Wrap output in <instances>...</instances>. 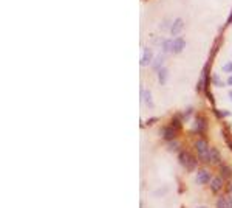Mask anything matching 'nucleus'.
<instances>
[{"label": "nucleus", "mask_w": 232, "mask_h": 208, "mask_svg": "<svg viewBox=\"0 0 232 208\" xmlns=\"http://www.w3.org/2000/svg\"><path fill=\"white\" fill-rule=\"evenodd\" d=\"M169 25H170V20H164L161 23V28H166V27H169Z\"/></svg>", "instance_id": "nucleus-22"}, {"label": "nucleus", "mask_w": 232, "mask_h": 208, "mask_svg": "<svg viewBox=\"0 0 232 208\" xmlns=\"http://www.w3.org/2000/svg\"><path fill=\"white\" fill-rule=\"evenodd\" d=\"M227 191H230V193H232V185H230V186L227 188Z\"/></svg>", "instance_id": "nucleus-24"}, {"label": "nucleus", "mask_w": 232, "mask_h": 208, "mask_svg": "<svg viewBox=\"0 0 232 208\" xmlns=\"http://www.w3.org/2000/svg\"><path fill=\"white\" fill-rule=\"evenodd\" d=\"M195 148H197V152H198L200 159H201L203 162H206V163L211 162V149H209V146H207V143L204 141L203 138H200V140L197 141Z\"/></svg>", "instance_id": "nucleus-2"}, {"label": "nucleus", "mask_w": 232, "mask_h": 208, "mask_svg": "<svg viewBox=\"0 0 232 208\" xmlns=\"http://www.w3.org/2000/svg\"><path fill=\"white\" fill-rule=\"evenodd\" d=\"M218 169H220V176L223 177V180H230V177H232V168H230L229 165L220 163Z\"/></svg>", "instance_id": "nucleus-7"}, {"label": "nucleus", "mask_w": 232, "mask_h": 208, "mask_svg": "<svg viewBox=\"0 0 232 208\" xmlns=\"http://www.w3.org/2000/svg\"><path fill=\"white\" fill-rule=\"evenodd\" d=\"M223 137H224V140H226V145H227L229 149L232 151V137H230V134L227 135V126L223 127Z\"/></svg>", "instance_id": "nucleus-16"}, {"label": "nucleus", "mask_w": 232, "mask_h": 208, "mask_svg": "<svg viewBox=\"0 0 232 208\" xmlns=\"http://www.w3.org/2000/svg\"><path fill=\"white\" fill-rule=\"evenodd\" d=\"M229 96H230V99H232V90H230V92H229Z\"/></svg>", "instance_id": "nucleus-25"}, {"label": "nucleus", "mask_w": 232, "mask_h": 208, "mask_svg": "<svg viewBox=\"0 0 232 208\" xmlns=\"http://www.w3.org/2000/svg\"><path fill=\"white\" fill-rule=\"evenodd\" d=\"M184 45H186V42H184L183 37L175 39V41H173V53H180V51L184 48Z\"/></svg>", "instance_id": "nucleus-14"}, {"label": "nucleus", "mask_w": 232, "mask_h": 208, "mask_svg": "<svg viewBox=\"0 0 232 208\" xmlns=\"http://www.w3.org/2000/svg\"><path fill=\"white\" fill-rule=\"evenodd\" d=\"M170 126H172V127H175L176 131H178V129H180V126H181V118H180V115H176L175 118L172 120V124H170Z\"/></svg>", "instance_id": "nucleus-18"}, {"label": "nucleus", "mask_w": 232, "mask_h": 208, "mask_svg": "<svg viewBox=\"0 0 232 208\" xmlns=\"http://www.w3.org/2000/svg\"><path fill=\"white\" fill-rule=\"evenodd\" d=\"M162 64H164V55H158V56H155V58H153V61H152V65H153L152 69H153V70L158 73V72H159L162 67H164Z\"/></svg>", "instance_id": "nucleus-10"}, {"label": "nucleus", "mask_w": 232, "mask_h": 208, "mask_svg": "<svg viewBox=\"0 0 232 208\" xmlns=\"http://www.w3.org/2000/svg\"><path fill=\"white\" fill-rule=\"evenodd\" d=\"M150 61H153V53H152V50H150L149 47H145V48H144V55H142L141 62H139V64H141V67L149 65Z\"/></svg>", "instance_id": "nucleus-8"}, {"label": "nucleus", "mask_w": 232, "mask_h": 208, "mask_svg": "<svg viewBox=\"0 0 232 208\" xmlns=\"http://www.w3.org/2000/svg\"><path fill=\"white\" fill-rule=\"evenodd\" d=\"M217 208H227V202H226V196L224 197H218L217 199Z\"/></svg>", "instance_id": "nucleus-17"}, {"label": "nucleus", "mask_w": 232, "mask_h": 208, "mask_svg": "<svg viewBox=\"0 0 232 208\" xmlns=\"http://www.w3.org/2000/svg\"><path fill=\"white\" fill-rule=\"evenodd\" d=\"M211 162H212V163H215V165H220V163H221V155H220V151L215 149V148H212V149H211Z\"/></svg>", "instance_id": "nucleus-13"}, {"label": "nucleus", "mask_w": 232, "mask_h": 208, "mask_svg": "<svg viewBox=\"0 0 232 208\" xmlns=\"http://www.w3.org/2000/svg\"><path fill=\"white\" fill-rule=\"evenodd\" d=\"M226 202H227V208H232V197L226 196Z\"/></svg>", "instance_id": "nucleus-21"}, {"label": "nucleus", "mask_w": 232, "mask_h": 208, "mask_svg": "<svg viewBox=\"0 0 232 208\" xmlns=\"http://www.w3.org/2000/svg\"><path fill=\"white\" fill-rule=\"evenodd\" d=\"M211 190H212V193H218V191H221L223 190V177L218 174V176H215V177H212L211 179Z\"/></svg>", "instance_id": "nucleus-4"}, {"label": "nucleus", "mask_w": 232, "mask_h": 208, "mask_svg": "<svg viewBox=\"0 0 232 208\" xmlns=\"http://www.w3.org/2000/svg\"><path fill=\"white\" fill-rule=\"evenodd\" d=\"M183 27H184V22H183L181 19H176V20L172 23V27H170V33H172L173 36H178V34L181 33Z\"/></svg>", "instance_id": "nucleus-9"}, {"label": "nucleus", "mask_w": 232, "mask_h": 208, "mask_svg": "<svg viewBox=\"0 0 232 208\" xmlns=\"http://www.w3.org/2000/svg\"><path fill=\"white\" fill-rule=\"evenodd\" d=\"M227 84H229V86H232V75L229 76V79H227Z\"/></svg>", "instance_id": "nucleus-23"}, {"label": "nucleus", "mask_w": 232, "mask_h": 208, "mask_svg": "<svg viewBox=\"0 0 232 208\" xmlns=\"http://www.w3.org/2000/svg\"><path fill=\"white\" fill-rule=\"evenodd\" d=\"M229 22H232V14H230V17H229Z\"/></svg>", "instance_id": "nucleus-26"}, {"label": "nucleus", "mask_w": 232, "mask_h": 208, "mask_svg": "<svg viewBox=\"0 0 232 208\" xmlns=\"http://www.w3.org/2000/svg\"><path fill=\"white\" fill-rule=\"evenodd\" d=\"M178 162L186 168L187 171L197 169V165H198L197 159H195L190 152H187V151H180V152H178Z\"/></svg>", "instance_id": "nucleus-1"}, {"label": "nucleus", "mask_w": 232, "mask_h": 208, "mask_svg": "<svg viewBox=\"0 0 232 208\" xmlns=\"http://www.w3.org/2000/svg\"><path fill=\"white\" fill-rule=\"evenodd\" d=\"M212 82H214L215 86H218V87H223V86H224V82L220 81V76H218V75H215V76L212 78Z\"/></svg>", "instance_id": "nucleus-19"}, {"label": "nucleus", "mask_w": 232, "mask_h": 208, "mask_svg": "<svg viewBox=\"0 0 232 208\" xmlns=\"http://www.w3.org/2000/svg\"><path fill=\"white\" fill-rule=\"evenodd\" d=\"M141 99L144 101V104L149 107V109H152L153 107V101H152V95H150L149 90H141Z\"/></svg>", "instance_id": "nucleus-12"}, {"label": "nucleus", "mask_w": 232, "mask_h": 208, "mask_svg": "<svg viewBox=\"0 0 232 208\" xmlns=\"http://www.w3.org/2000/svg\"><path fill=\"white\" fill-rule=\"evenodd\" d=\"M206 129H207L206 120H204L201 115H197V116H195V123H194V132L203 135L204 132H206Z\"/></svg>", "instance_id": "nucleus-3"}, {"label": "nucleus", "mask_w": 232, "mask_h": 208, "mask_svg": "<svg viewBox=\"0 0 232 208\" xmlns=\"http://www.w3.org/2000/svg\"><path fill=\"white\" fill-rule=\"evenodd\" d=\"M161 47H162V55L173 53V41H170V39H164L161 42Z\"/></svg>", "instance_id": "nucleus-11"}, {"label": "nucleus", "mask_w": 232, "mask_h": 208, "mask_svg": "<svg viewBox=\"0 0 232 208\" xmlns=\"http://www.w3.org/2000/svg\"><path fill=\"white\" fill-rule=\"evenodd\" d=\"M211 174H209V171L207 169H200L198 171V174H197V183H200V185H206V183H209L211 182Z\"/></svg>", "instance_id": "nucleus-6"}, {"label": "nucleus", "mask_w": 232, "mask_h": 208, "mask_svg": "<svg viewBox=\"0 0 232 208\" xmlns=\"http://www.w3.org/2000/svg\"><path fill=\"white\" fill-rule=\"evenodd\" d=\"M162 138H164L166 141H173V138L176 137V129L172 127V126H166V127H162Z\"/></svg>", "instance_id": "nucleus-5"}, {"label": "nucleus", "mask_w": 232, "mask_h": 208, "mask_svg": "<svg viewBox=\"0 0 232 208\" xmlns=\"http://www.w3.org/2000/svg\"><path fill=\"white\" fill-rule=\"evenodd\" d=\"M198 208H206V206H198Z\"/></svg>", "instance_id": "nucleus-27"}, {"label": "nucleus", "mask_w": 232, "mask_h": 208, "mask_svg": "<svg viewBox=\"0 0 232 208\" xmlns=\"http://www.w3.org/2000/svg\"><path fill=\"white\" fill-rule=\"evenodd\" d=\"M167 75H169L167 67H162V69L158 72V79H159L161 84H166V81H167Z\"/></svg>", "instance_id": "nucleus-15"}, {"label": "nucleus", "mask_w": 232, "mask_h": 208, "mask_svg": "<svg viewBox=\"0 0 232 208\" xmlns=\"http://www.w3.org/2000/svg\"><path fill=\"white\" fill-rule=\"evenodd\" d=\"M223 72H226V73L232 72V62H226L224 64V65H223Z\"/></svg>", "instance_id": "nucleus-20"}]
</instances>
